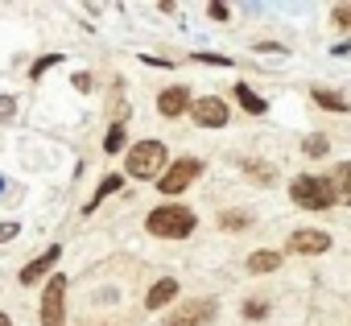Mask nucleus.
Masks as SVG:
<instances>
[{
  "label": "nucleus",
  "instance_id": "nucleus-24",
  "mask_svg": "<svg viewBox=\"0 0 351 326\" xmlns=\"http://www.w3.org/2000/svg\"><path fill=\"white\" fill-rule=\"evenodd\" d=\"M195 62H207V66H232V58H223V54H195Z\"/></svg>",
  "mask_w": 351,
  "mask_h": 326
},
{
  "label": "nucleus",
  "instance_id": "nucleus-23",
  "mask_svg": "<svg viewBox=\"0 0 351 326\" xmlns=\"http://www.w3.org/2000/svg\"><path fill=\"white\" fill-rule=\"evenodd\" d=\"M58 62H62V54H46V58H38V62H34V71H29V75L38 79V75H46V71H50V66H58Z\"/></svg>",
  "mask_w": 351,
  "mask_h": 326
},
{
  "label": "nucleus",
  "instance_id": "nucleus-7",
  "mask_svg": "<svg viewBox=\"0 0 351 326\" xmlns=\"http://www.w3.org/2000/svg\"><path fill=\"white\" fill-rule=\"evenodd\" d=\"M191 120L195 124H203V128H223L232 116H228V103L223 99H215V95H203V99H191Z\"/></svg>",
  "mask_w": 351,
  "mask_h": 326
},
{
  "label": "nucleus",
  "instance_id": "nucleus-20",
  "mask_svg": "<svg viewBox=\"0 0 351 326\" xmlns=\"http://www.w3.org/2000/svg\"><path fill=\"white\" fill-rule=\"evenodd\" d=\"M124 149V124H112V132L104 136V153H120Z\"/></svg>",
  "mask_w": 351,
  "mask_h": 326
},
{
  "label": "nucleus",
  "instance_id": "nucleus-6",
  "mask_svg": "<svg viewBox=\"0 0 351 326\" xmlns=\"http://www.w3.org/2000/svg\"><path fill=\"white\" fill-rule=\"evenodd\" d=\"M215 301L211 297H195V301H182L178 310H173L169 318H165V326H207L211 318H215Z\"/></svg>",
  "mask_w": 351,
  "mask_h": 326
},
{
  "label": "nucleus",
  "instance_id": "nucleus-29",
  "mask_svg": "<svg viewBox=\"0 0 351 326\" xmlns=\"http://www.w3.org/2000/svg\"><path fill=\"white\" fill-rule=\"evenodd\" d=\"M256 54H285V50H281L277 42H261V46H256Z\"/></svg>",
  "mask_w": 351,
  "mask_h": 326
},
{
  "label": "nucleus",
  "instance_id": "nucleus-16",
  "mask_svg": "<svg viewBox=\"0 0 351 326\" xmlns=\"http://www.w3.org/2000/svg\"><path fill=\"white\" fill-rule=\"evenodd\" d=\"M330 186H335V199L351 207V161H343V166L335 170V178H330Z\"/></svg>",
  "mask_w": 351,
  "mask_h": 326
},
{
  "label": "nucleus",
  "instance_id": "nucleus-31",
  "mask_svg": "<svg viewBox=\"0 0 351 326\" xmlns=\"http://www.w3.org/2000/svg\"><path fill=\"white\" fill-rule=\"evenodd\" d=\"M0 190H5V178H0Z\"/></svg>",
  "mask_w": 351,
  "mask_h": 326
},
{
  "label": "nucleus",
  "instance_id": "nucleus-15",
  "mask_svg": "<svg viewBox=\"0 0 351 326\" xmlns=\"http://www.w3.org/2000/svg\"><path fill=\"white\" fill-rule=\"evenodd\" d=\"M273 268H281V252H269V248H261V252H252L248 256V273H273Z\"/></svg>",
  "mask_w": 351,
  "mask_h": 326
},
{
  "label": "nucleus",
  "instance_id": "nucleus-11",
  "mask_svg": "<svg viewBox=\"0 0 351 326\" xmlns=\"http://www.w3.org/2000/svg\"><path fill=\"white\" fill-rule=\"evenodd\" d=\"M173 297H178V281H173V277H161V281H153V289L145 293V310H161V305H169Z\"/></svg>",
  "mask_w": 351,
  "mask_h": 326
},
{
  "label": "nucleus",
  "instance_id": "nucleus-21",
  "mask_svg": "<svg viewBox=\"0 0 351 326\" xmlns=\"http://www.w3.org/2000/svg\"><path fill=\"white\" fill-rule=\"evenodd\" d=\"M269 314V301H261V297H252V301H244V318H252V322H261Z\"/></svg>",
  "mask_w": 351,
  "mask_h": 326
},
{
  "label": "nucleus",
  "instance_id": "nucleus-30",
  "mask_svg": "<svg viewBox=\"0 0 351 326\" xmlns=\"http://www.w3.org/2000/svg\"><path fill=\"white\" fill-rule=\"evenodd\" d=\"M0 326H13V318H9V314H0Z\"/></svg>",
  "mask_w": 351,
  "mask_h": 326
},
{
  "label": "nucleus",
  "instance_id": "nucleus-5",
  "mask_svg": "<svg viewBox=\"0 0 351 326\" xmlns=\"http://www.w3.org/2000/svg\"><path fill=\"white\" fill-rule=\"evenodd\" d=\"M66 322V277H50L42 289V326H62Z\"/></svg>",
  "mask_w": 351,
  "mask_h": 326
},
{
  "label": "nucleus",
  "instance_id": "nucleus-25",
  "mask_svg": "<svg viewBox=\"0 0 351 326\" xmlns=\"http://www.w3.org/2000/svg\"><path fill=\"white\" fill-rule=\"evenodd\" d=\"M17 112V95H0V120Z\"/></svg>",
  "mask_w": 351,
  "mask_h": 326
},
{
  "label": "nucleus",
  "instance_id": "nucleus-4",
  "mask_svg": "<svg viewBox=\"0 0 351 326\" xmlns=\"http://www.w3.org/2000/svg\"><path fill=\"white\" fill-rule=\"evenodd\" d=\"M199 174H203V161H199V157H178V161H173V166H165V174L157 178V190H161V195H182Z\"/></svg>",
  "mask_w": 351,
  "mask_h": 326
},
{
  "label": "nucleus",
  "instance_id": "nucleus-1",
  "mask_svg": "<svg viewBox=\"0 0 351 326\" xmlns=\"http://www.w3.org/2000/svg\"><path fill=\"white\" fill-rule=\"evenodd\" d=\"M145 227H149V236H157V240H186V236L195 231V211H191V207H178V203H165V207L149 211Z\"/></svg>",
  "mask_w": 351,
  "mask_h": 326
},
{
  "label": "nucleus",
  "instance_id": "nucleus-3",
  "mask_svg": "<svg viewBox=\"0 0 351 326\" xmlns=\"http://www.w3.org/2000/svg\"><path fill=\"white\" fill-rule=\"evenodd\" d=\"M289 199H293L298 207H306V211H326V207H335V203H339V199H335V186H330V178H310V174L293 178V186H289Z\"/></svg>",
  "mask_w": 351,
  "mask_h": 326
},
{
  "label": "nucleus",
  "instance_id": "nucleus-14",
  "mask_svg": "<svg viewBox=\"0 0 351 326\" xmlns=\"http://www.w3.org/2000/svg\"><path fill=\"white\" fill-rule=\"evenodd\" d=\"M310 95H314V103H318V108H330V112H351V99H347V95H339V91L314 87Z\"/></svg>",
  "mask_w": 351,
  "mask_h": 326
},
{
  "label": "nucleus",
  "instance_id": "nucleus-22",
  "mask_svg": "<svg viewBox=\"0 0 351 326\" xmlns=\"http://www.w3.org/2000/svg\"><path fill=\"white\" fill-rule=\"evenodd\" d=\"M330 25H335V29H351V5L330 9Z\"/></svg>",
  "mask_w": 351,
  "mask_h": 326
},
{
  "label": "nucleus",
  "instance_id": "nucleus-27",
  "mask_svg": "<svg viewBox=\"0 0 351 326\" xmlns=\"http://www.w3.org/2000/svg\"><path fill=\"white\" fill-rule=\"evenodd\" d=\"M207 13H211V21H228V5H219V0L207 5Z\"/></svg>",
  "mask_w": 351,
  "mask_h": 326
},
{
  "label": "nucleus",
  "instance_id": "nucleus-9",
  "mask_svg": "<svg viewBox=\"0 0 351 326\" xmlns=\"http://www.w3.org/2000/svg\"><path fill=\"white\" fill-rule=\"evenodd\" d=\"M58 256H62V248H58V244H50L38 260H29V264L21 268V277H17V281H21V285H38L42 277H50V268L58 264Z\"/></svg>",
  "mask_w": 351,
  "mask_h": 326
},
{
  "label": "nucleus",
  "instance_id": "nucleus-28",
  "mask_svg": "<svg viewBox=\"0 0 351 326\" xmlns=\"http://www.w3.org/2000/svg\"><path fill=\"white\" fill-rule=\"evenodd\" d=\"M71 87H79V91H91V75H87V71H79V75L71 79Z\"/></svg>",
  "mask_w": 351,
  "mask_h": 326
},
{
  "label": "nucleus",
  "instance_id": "nucleus-13",
  "mask_svg": "<svg viewBox=\"0 0 351 326\" xmlns=\"http://www.w3.org/2000/svg\"><path fill=\"white\" fill-rule=\"evenodd\" d=\"M232 91H236V99H240V108H244L248 116H265V108H269V103H265V95H256L248 83H236Z\"/></svg>",
  "mask_w": 351,
  "mask_h": 326
},
{
  "label": "nucleus",
  "instance_id": "nucleus-26",
  "mask_svg": "<svg viewBox=\"0 0 351 326\" xmlns=\"http://www.w3.org/2000/svg\"><path fill=\"white\" fill-rule=\"evenodd\" d=\"M17 231H21V223H17V219H9V223H0V244H5V240H13Z\"/></svg>",
  "mask_w": 351,
  "mask_h": 326
},
{
  "label": "nucleus",
  "instance_id": "nucleus-18",
  "mask_svg": "<svg viewBox=\"0 0 351 326\" xmlns=\"http://www.w3.org/2000/svg\"><path fill=\"white\" fill-rule=\"evenodd\" d=\"M248 223H252L248 211H223V215H219V227H223V231H244Z\"/></svg>",
  "mask_w": 351,
  "mask_h": 326
},
{
  "label": "nucleus",
  "instance_id": "nucleus-8",
  "mask_svg": "<svg viewBox=\"0 0 351 326\" xmlns=\"http://www.w3.org/2000/svg\"><path fill=\"white\" fill-rule=\"evenodd\" d=\"M285 252H298V256H322V252H330V236L318 231V227H302V231H293V236L285 240Z\"/></svg>",
  "mask_w": 351,
  "mask_h": 326
},
{
  "label": "nucleus",
  "instance_id": "nucleus-17",
  "mask_svg": "<svg viewBox=\"0 0 351 326\" xmlns=\"http://www.w3.org/2000/svg\"><path fill=\"white\" fill-rule=\"evenodd\" d=\"M120 186H124V178H120V174H108V178H104V182H99V186H95V199H91V203H87V215H91V211H95V207H99V203H104V199H108V195H116V190H120Z\"/></svg>",
  "mask_w": 351,
  "mask_h": 326
},
{
  "label": "nucleus",
  "instance_id": "nucleus-10",
  "mask_svg": "<svg viewBox=\"0 0 351 326\" xmlns=\"http://www.w3.org/2000/svg\"><path fill=\"white\" fill-rule=\"evenodd\" d=\"M186 108H191V87H165V91L157 95V112H161L165 120L182 116Z\"/></svg>",
  "mask_w": 351,
  "mask_h": 326
},
{
  "label": "nucleus",
  "instance_id": "nucleus-2",
  "mask_svg": "<svg viewBox=\"0 0 351 326\" xmlns=\"http://www.w3.org/2000/svg\"><path fill=\"white\" fill-rule=\"evenodd\" d=\"M124 170H128V178H141V182L161 178L165 174V145L161 140H136L124 153Z\"/></svg>",
  "mask_w": 351,
  "mask_h": 326
},
{
  "label": "nucleus",
  "instance_id": "nucleus-19",
  "mask_svg": "<svg viewBox=\"0 0 351 326\" xmlns=\"http://www.w3.org/2000/svg\"><path fill=\"white\" fill-rule=\"evenodd\" d=\"M326 149H330V140H326L322 132H314V136L302 140V153H306V157H326Z\"/></svg>",
  "mask_w": 351,
  "mask_h": 326
},
{
  "label": "nucleus",
  "instance_id": "nucleus-12",
  "mask_svg": "<svg viewBox=\"0 0 351 326\" xmlns=\"http://www.w3.org/2000/svg\"><path fill=\"white\" fill-rule=\"evenodd\" d=\"M240 166H244V174H248V178H256L261 186H273V182H277V166H269V161H256V157H244V161H240Z\"/></svg>",
  "mask_w": 351,
  "mask_h": 326
}]
</instances>
